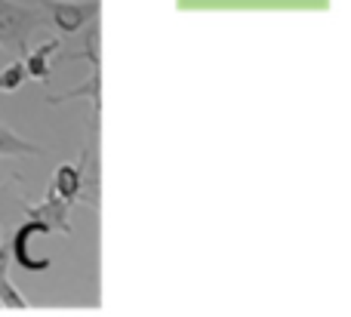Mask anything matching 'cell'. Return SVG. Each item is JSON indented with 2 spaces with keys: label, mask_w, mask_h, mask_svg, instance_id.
<instances>
[{
  "label": "cell",
  "mask_w": 351,
  "mask_h": 317,
  "mask_svg": "<svg viewBox=\"0 0 351 317\" xmlns=\"http://www.w3.org/2000/svg\"><path fill=\"white\" fill-rule=\"evenodd\" d=\"M0 308H6V312H28V299L19 293V287L10 277L0 281Z\"/></svg>",
  "instance_id": "obj_12"
},
{
  "label": "cell",
  "mask_w": 351,
  "mask_h": 317,
  "mask_svg": "<svg viewBox=\"0 0 351 317\" xmlns=\"http://www.w3.org/2000/svg\"><path fill=\"white\" fill-rule=\"evenodd\" d=\"M25 80H28V74H25L22 59H12V62H6V65L0 68V92H16V90H22Z\"/></svg>",
  "instance_id": "obj_11"
},
{
  "label": "cell",
  "mask_w": 351,
  "mask_h": 317,
  "mask_svg": "<svg viewBox=\"0 0 351 317\" xmlns=\"http://www.w3.org/2000/svg\"><path fill=\"white\" fill-rule=\"evenodd\" d=\"M49 191H53L56 197H62L68 207L84 203V173H80V166L77 164H62L59 170H56L53 182H49Z\"/></svg>",
  "instance_id": "obj_5"
},
{
  "label": "cell",
  "mask_w": 351,
  "mask_h": 317,
  "mask_svg": "<svg viewBox=\"0 0 351 317\" xmlns=\"http://www.w3.org/2000/svg\"><path fill=\"white\" fill-rule=\"evenodd\" d=\"M74 99H90L93 117L99 121V114H102V71H90V77L84 84L62 92V96H47V105H65V102H74Z\"/></svg>",
  "instance_id": "obj_6"
},
{
  "label": "cell",
  "mask_w": 351,
  "mask_h": 317,
  "mask_svg": "<svg viewBox=\"0 0 351 317\" xmlns=\"http://www.w3.org/2000/svg\"><path fill=\"white\" fill-rule=\"evenodd\" d=\"M43 28V12L31 3L19 0H0V49L22 59L31 49L34 31Z\"/></svg>",
  "instance_id": "obj_1"
},
{
  "label": "cell",
  "mask_w": 351,
  "mask_h": 317,
  "mask_svg": "<svg viewBox=\"0 0 351 317\" xmlns=\"http://www.w3.org/2000/svg\"><path fill=\"white\" fill-rule=\"evenodd\" d=\"M34 6L43 12V25L65 37L99 22L102 12V0H34Z\"/></svg>",
  "instance_id": "obj_2"
},
{
  "label": "cell",
  "mask_w": 351,
  "mask_h": 317,
  "mask_svg": "<svg viewBox=\"0 0 351 317\" xmlns=\"http://www.w3.org/2000/svg\"><path fill=\"white\" fill-rule=\"evenodd\" d=\"M59 62H86L90 71H102V47H99V22L84 28V47L74 53H59Z\"/></svg>",
  "instance_id": "obj_8"
},
{
  "label": "cell",
  "mask_w": 351,
  "mask_h": 317,
  "mask_svg": "<svg viewBox=\"0 0 351 317\" xmlns=\"http://www.w3.org/2000/svg\"><path fill=\"white\" fill-rule=\"evenodd\" d=\"M10 238H0V281H3V277H10Z\"/></svg>",
  "instance_id": "obj_13"
},
{
  "label": "cell",
  "mask_w": 351,
  "mask_h": 317,
  "mask_svg": "<svg viewBox=\"0 0 351 317\" xmlns=\"http://www.w3.org/2000/svg\"><path fill=\"white\" fill-rule=\"evenodd\" d=\"M43 145L19 136L12 127L0 123V157H43Z\"/></svg>",
  "instance_id": "obj_10"
},
{
  "label": "cell",
  "mask_w": 351,
  "mask_h": 317,
  "mask_svg": "<svg viewBox=\"0 0 351 317\" xmlns=\"http://www.w3.org/2000/svg\"><path fill=\"white\" fill-rule=\"evenodd\" d=\"M25 219L43 222L53 234H71V207L62 197H56L49 188L40 203H28L25 207Z\"/></svg>",
  "instance_id": "obj_3"
},
{
  "label": "cell",
  "mask_w": 351,
  "mask_h": 317,
  "mask_svg": "<svg viewBox=\"0 0 351 317\" xmlns=\"http://www.w3.org/2000/svg\"><path fill=\"white\" fill-rule=\"evenodd\" d=\"M77 166H80V173H84V203L96 210L99 207V148H96V142H90V145L84 148Z\"/></svg>",
  "instance_id": "obj_9"
},
{
  "label": "cell",
  "mask_w": 351,
  "mask_h": 317,
  "mask_svg": "<svg viewBox=\"0 0 351 317\" xmlns=\"http://www.w3.org/2000/svg\"><path fill=\"white\" fill-rule=\"evenodd\" d=\"M25 197L16 188V182H0V231L10 234L25 219Z\"/></svg>",
  "instance_id": "obj_7"
},
{
  "label": "cell",
  "mask_w": 351,
  "mask_h": 317,
  "mask_svg": "<svg viewBox=\"0 0 351 317\" xmlns=\"http://www.w3.org/2000/svg\"><path fill=\"white\" fill-rule=\"evenodd\" d=\"M59 47H62V40H59V37H53V40L40 43V47H31L28 53L22 55V65H25L28 80L49 84V77H53V59L59 55Z\"/></svg>",
  "instance_id": "obj_4"
}]
</instances>
